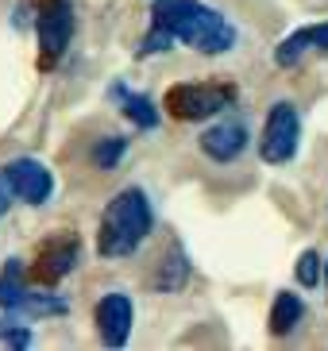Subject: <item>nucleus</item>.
I'll return each instance as SVG.
<instances>
[{"instance_id":"1","label":"nucleus","mask_w":328,"mask_h":351,"mask_svg":"<svg viewBox=\"0 0 328 351\" xmlns=\"http://www.w3.org/2000/svg\"><path fill=\"white\" fill-rule=\"evenodd\" d=\"M151 23L166 27L174 43L194 47L197 54H228L236 47V27L201 0H154Z\"/></svg>"},{"instance_id":"2","label":"nucleus","mask_w":328,"mask_h":351,"mask_svg":"<svg viewBox=\"0 0 328 351\" xmlns=\"http://www.w3.org/2000/svg\"><path fill=\"white\" fill-rule=\"evenodd\" d=\"M154 228V213L143 189H120V193L104 205L101 228H97V251L104 258H128L139 251Z\"/></svg>"},{"instance_id":"3","label":"nucleus","mask_w":328,"mask_h":351,"mask_svg":"<svg viewBox=\"0 0 328 351\" xmlns=\"http://www.w3.org/2000/svg\"><path fill=\"white\" fill-rule=\"evenodd\" d=\"M166 112L174 120H213L216 112H224L236 104V89L220 82H185V85H170L166 89Z\"/></svg>"},{"instance_id":"4","label":"nucleus","mask_w":328,"mask_h":351,"mask_svg":"<svg viewBox=\"0 0 328 351\" xmlns=\"http://www.w3.org/2000/svg\"><path fill=\"white\" fill-rule=\"evenodd\" d=\"M298 139H301V116L290 101L270 104L267 124H263V135H259V155L263 162L282 166L298 155Z\"/></svg>"},{"instance_id":"5","label":"nucleus","mask_w":328,"mask_h":351,"mask_svg":"<svg viewBox=\"0 0 328 351\" xmlns=\"http://www.w3.org/2000/svg\"><path fill=\"white\" fill-rule=\"evenodd\" d=\"M35 27H39V47H43L39 66H54L62 54H66L70 39H73V8H70V0H43Z\"/></svg>"},{"instance_id":"6","label":"nucleus","mask_w":328,"mask_h":351,"mask_svg":"<svg viewBox=\"0 0 328 351\" xmlns=\"http://www.w3.org/2000/svg\"><path fill=\"white\" fill-rule=\"evenodd\" d=\"M0 178H4L8 193L27 201V205H47L51 193H54V174L39 162V158H12V162L0 170Z\"/></svg>"},{"instance_id":"7","label":"nucleus","mask_w":328,"mask_h":351,"mask_svg":"<svg viewBox=\"0 0 328 351\" xmlns=\"http://www.w3.org/2000/svg\"><path fill=\"white\" fill-rule=\"evenodd\" d=\"M93 320H97V332H101V343L104 348H124L128 336H132V320H135V309H132V298L113 289L97 301L93 309Z\"/></svg>"},{"instance_id":"8","label":"nucleus","mask_w":328,"mask_h":351,"mask_svg":"<svg viewBox=\"0 0 328 351\" xmlns=\"http://www.w3.org/2000/svg\"><path fill=\"white\" fill-rule=\"evenodd\" d=\"M78 258H82V243H78V236H54V239H47V243L39 247L35 267H31V278L43 282V286H54V282H62L73 267H78Z\"/></svg>"},{"instance_id":"9","label":"nucleus","mask_w":328,"mask_h":351,"mask_svg":"<svg viewBox=\"0 0 328 351\" xmlns=\"http://www.w3.org/2000/svg\"><path fill=\"white\" fill-rule=\"evenodd\" d=\"M201 155H209L213 162H232L247 151V128L239 120H224V124H213L209 132H201L197 139Z\"/></svg>"},{"instance_id":"10","label":"nucleus","mask_w":328,"mask_h":351,"mask_svg":"<svg viewBox=\"0 0 328 351\" xmlns=\"http://www.w3.org/2000/svg\"><path fill=\"white\" fill-rule=\"evenodd\" d=\"M305 51H328V20L309 23V27H298L294 35H286L282 47L274 51V62L278 66H294Z\"/></svg>"},{"instance_id":"11","label":"nucleus","mask_w":328,"mask_h":351,"mask_svg":"<svg viewBox=\"0 0 328 351\" xmlns=\"http://www.w3.org/2000/svg\"><path fill=\"white\" fill-rule=\"evenodd\" d=\"M113 97L120 101V112L128 116V120H132V124L139 128V132H151V128H159V108H154L151 97L132 93V89H124V85H116Z\"/></svg>"},{"instance_id":"12","label":"nucleus","mask_w":328,"mask_h":351,"mask_svg":"<svg viewBox=\"0 0 328 351\" xmlns=\"http://www.w3.org/2000/svg\"><path fill=\"white\" fill-rule=\"evenodd\" d=\"M301 317H305V301L298 293H290V289L274 293V305H270V332L274 336H290L301 324Z\"/></svg>"},{"instance_id":"13","label":"nucleus","mask_w":328,"mask_h":351,"mask_svg":"<svg viewBox=\"0 0 328 351\" xmlns=\"http://www.w3.org/2000/svg\"><path fill=\"white\" fill-rule=\"evenodd\" d=\"M23 298H27V278H23V263H20V258H8V263H4V270H0V309L16 313Z\"/></svg>"},{"instance_id":"14","label":"nucleus","mask_w":328,"mask_h":351,"mask_svg":"<svg viewBox=\"0 0 328 351\" xmlns=\"http://www.w3.org/2000/svg\"><path fill=\"white\" fill-rule=\"evenodd\" d=\"M185 278H189V263H185V255H182V251H170V258L163 263V274L154 278V289L174 293V289L185 286Z\"/></svg>"},{"instance_id":"15","label":"nucleus","mask_w":328,"mask_h":351,"mask_svg":"<svg viewBox=\"0 0 328 351\" xmlns=\"http://www.w3.org/2000/svg\"><path fill=\"white\" fill-rule=\"evenodd\" d=\"M16 313H27V317H62L66 313V301L58 298V293H31L20 301V309Z\"/></svg>"},{"instance_id":"16","label":"nucleus","mask_w":328,"mask_h":351,"mask_svg":"<svg viewBox=\"0 0 328 351\" xmlns=\"http://www.w3.org/2000/svg\"><path fill=\"white\" fill-rule=\"evenodd\" d=\"M124 151H128V139L124 135H108V139H101L93 147V162H97V170H113L124 158Z\"/></svg>"},{"instance_id":"17","label":"nucleus","mask_w":328,"mask_h":351,"mask_svg":"<svg viewBox=\"0 0 328 351\" xmlns=\"http://www.w3.org/2000/svg\"><path fill=\"white\" fill-rule=\"evenodd\" d=\"M174 47V35L166 32V27H159V23H151V32L143 35V43H139V58H147V54H163Z\"/></svg>"},{"instance_id":"18","label":"nucleus","mask_w":328,"mask_h":351,"mask_svg":"<svg viewBox=\"0 0 328 351\" xmlns=\"http://www.w3.org/2000/svg\"><path fill=\"white\" fill-rule=\"evenodd\" d=\"M294 274H298L301 286H317V282H320V255H317V251H301Z\"/></svg>"},{"instance_id":"19","label":"nucleus","mask_w":328,"mask_h":351,"mask_svg":"<svg viewBox=\"0 0 328 351\" xmlns=\"http://www.w3.org/2000/svg\"><path fill=\"white\" fill-rule=\"evenodd\" d=\"M0 340L8 343V348H27L31 343V332L16 320H0Z\"/></svg>"},{"instance_id":"20","label":"nucleus","mask_w":328,"mask_h":351,"mask_svg":"<svg viewBox=\"0 0 328 351\" xmlns=\"http://www.w3.org/2000/svg\"><path fill=\"white\" fill-rule=\"evenodd\" d=\"M8 186H4V178H0V213H4V208H8Z\"/></svg>"},{"instance_id":"21","label":"nucleus","mask_w":328,"mask_h":351,"mask_svg":"<svg viewBox=\"0 0 328 351\" xmlns=\"http://www.w3.org/2000/svg\"><path fill=\"white\" fill-rule=\"evenodd\" d=\"M325 267H328V263H325Z\"/></svg>"}]
</instances>
